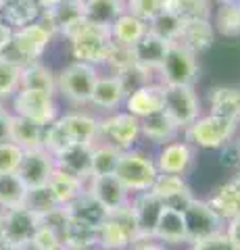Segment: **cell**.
I'll list each match as a JSON object with an SVG mask.
<instances>
[{"label":"cell","mask_w":240,"mask_h":250,"mask_svg":"<svg viewBox=\"0 0 240 250\" xmlns=\"http://www.w3.org/2000/svg\"><path fill=\"white\" fill-rule=\"evenodd\" d=\"M86 192L109 215L119 208L130 207L131 202V194L117 179V175H92L86 182Z\"/></svg>","instance_id":"9a60e30c"},{"label":"cell","mask_w":240,"mask_h":250,"mask_svg":"<svg viewBox=\"0 0 240 250\" xmlns=\"http://www.w3.org/2000/svg\"><path fill=\"white\" fill-rule=\"evenodd\" d=\"M27 188L17 173H0V210H11L25 205Z\"/></svg>","instance_id":"d590c367"},{"label":"cell","mask_w":240,"mask_h":250,"mask_svg":"<svg viewBox=\"0 0 240 250\" xmlns=\"http://www.w3.org/2000/svg\"><path fill=\"white\" fill-rule=\"evenodd\" d=\"M29 248L32 250H65V244H63V238L57 231L48 229L46 225H40Z\"/></svg>","instance_id":"f6af8a7d"},{"label":"cell","mask_w":240,"mask_h":250,"mask_svg":"<svg viewBox=\"0 0 240 250\" xmlns=\"http://www.w3.org/2000/svg\"><path fill=\"white\" fill-rule=\"evenodd\" d=\"M130 207L136 217L140 238H153V231L157 228L159 217L165 210L163 202L154 196L153 192H142V194H134V196H131Z\"/></svg>","instance_id":"44dd1931"},{"label":"cell","mask_w":240,"mask_h":250,"mask_svg":"<svg viewBox=\"0 0 240 250\" xmlns=\"http://www.w3.org/2000/svg\"><path fill=\"white\" fill-rule=\"evenodd\" d=\"M13 34H15V29H11L4 21H0V54H6L11 50Z\"/></svg>","instance_id":"f907efd6"},{"label":"cell","mask_w":240,"mask_h":250,"mask_svg":"<svg viewBox=\"0 0 240 250\" xmlns=\"http://www.w3.org/2000/svg\"><path fill=\"white\" fill-rule=\"evenodd\" d=\"M200 80L198 57L188 50L184 44L174 42L167 50V57L157 73V82L161 85H188L196 88Z\"/></svg>","instance_id":"52a82bcc"},{"label":"cell","mask_w":240,"mask_h":250,"mask_svg":"<svg viewBox=\"0 0 240 250\" xmlns=\"http://www.w3.org/2000/svg\"><path fill=\"white\" fill-rule=\"evenodd\" d=\"M238 140H240V136H238Z\"/></svg>","instance_id":"91938a15"},{"label":"cell","mask_w":240,"mask_h":250,"mask_svg":"<svg viewBox=\"0 0 240 250\" xmlns=\"http://www.w3.org/2000/svg\"><path fill=\"white\" fill-rule=\"evenodd\" d=\"M151 192L163 202L165 208L172 210H182L190 205V200L195 198V192L188 184V177H180V175H163L159 173L157 182L151 188Z\"/></svg>","instance_id":"ac0fdd59"},{"label":"cell","mask_w":240,"mask_h":250,"mask_svg":"<svg viewBox=\"0 0 240 250\" xmlns=\"http://www.w3.org/2000/svg\"><path fill=\"white\" fill-rule=\"evenodd\" d=\"M128 13L144 23H151L163 13V0H128Z\"/></svg>","instance_id":"7bdbcfd3"},{"label":"cell","mask_w":240,"mask_h":250,"mask_svg":"<svg viewBox=\"0 0 240 250\" xmlns=\"http://www.w3.org/2000/svg\"><path fill=\"white\" fill-rule=\"evenodd\" d=\"M223 233L228 236V240L234 244L238 250H240V215L230 219V221H226V228H223Z\"/></svg>","instance_id":"681fc988"},{"label":"cell","mask_w":240,"mask_h":250,"mask_svg":"<svg viewBox=\"0 0 240 250\" xmlns=\"http://www.w3.org/2000/svg\"><path fill=\"white\" fill-rule=\"evenodd\" d=\"M36 2H38V6H40L42 13H52V11H57L65 0H36Z\"/></svg>","instance_id":"f5cc1de1"},{"label":"cell","mask_w":240,"mask_h":250,"mask_svg":"<svg viewBox=\"0 0 240 250\" xmlns=\"http://www.w3.org/2000/svg\"><path fill=\"white\" fill-rule=\"evenodd\" d=\"M11 142L21 150H38L44 148V127L29 119L13 115L11 117Z\"/></svg>","instance_id":"1f68e13d"},{"label":"cell","mask_w":240,"mask_h":250,"mask_svg":"<svg viewBox=\"0 0 240 250\" xmlns=\"http://www.w3.org/2000/svg\"><path fill=\"white\" fill-rule=\"evenodd\" d=\"M6 106H9V111L13 115L29 119L38 125H42V127L55 123L61 117V113L65 111L59 96H50V94L25 90V88H19L15 92V96L6 103Z\"/></svg>","instance_id":"5b68a950"},{"label":"cell","mask_w":240,"mask_h":250,"mask_svg":"<svg viewBox=\"0 0 240 250\" xmlns=\"http://www.w3.org/2000/svg\"><path fill=\"white\" fill-rule=\"evenodd\" d=\"M48 188L61 207L73 205L77 198H82L84 194H86V182H84V179L63 173V171H59V169H55V173H52Z\"/></svg>","instance_id":"836d02e7"},{"label":"cell","mask_w":240,"mask_h":250,"mask_svg":"<svg viewBox=\"0 0 240 250\" xmlns=\"http://www.w3.org/2000/svg\"><path fill=\"white\" fill-rule=\"evenodd\" d=\"M215 34L226 38L240 36V2H219L211 13Z\"/></svg>","instance_id":"e575fe53"},{"label":"cell","mask_w":240,"mask_h":250,"mask_svg":"<svg viewBox=\"0 0 240 250\" xmlns=\"http://www.w3.org/2000/svg\"><path fill=\"white\" fill-rule=\"evenodd\" d=\"M238 134H240L238 121L213 113H203L195 123L182 131V136L196 150H215V152L228 142H232V140H236Z\"/></svg>","instance_id":"3957f363"},{"label":"cell","mask_w":240,"mask_h":250,"mask_svg":"<svg viewBox=\"0 0 240 250\" xmlns=\"http://www.w3.org/2000/svg\"><path fill=\"white\" fill-rule=\"evenodd\" d=\"M55 169V156L44 148H38V150H27L23 154L17 175L21 177V182L25 184L27 190H34V188L48 186Z\"/></svg>","instance_id":"e0dca14e"},{"label":"cell","mask_w":240,"mask_h":250,"mask_svg":"<svg viewBox=\"0 0 240 250\" xmlns=\"http://www.w3.org/2000/svg\"><path fill=\"white\" fill-rule=\"evenodd\" d=\"M180 44H184L188 50L198 54L207 52L215 44V27L211 19H192L186 21L184 34L180 38Z\"/></svg>","instance_id":"f1b7e54d"},{"label":"cell","mask_w":240,"mask_h":250,"mask_svg":"<svg viewBox=\"0 0 240 250\" xmlns=\"http://www.w3.org/2000/svg\"><path fill=\"white\" fill-rule=\"evenodd\" d=\"M100 69L80 61H67L57 69V96L69 108H90L92 90L96 85Z\"/></svg>","instance_id":"6da1fadb"},{"label":"cell","mask_w":240,"mask_h":250,"mask_svg":"<svg viewBox=\"0 0 240 250\" xmlns=\"http://www.w3.org/2000/svg\"><path fill=\"white\" fill-rule=\"evenodd\" d=\"M134 67H136V62H134V54H131V48H128V46L113 44L109 59H107L105 67L100 69V71L113 73V75H121L123 77V75H128Z\"/></svg>","instance_id":"b9f144b4"},{"label":"cell","mask_w":240,"mask_h":250,"mask_svg":"<svg viewBox=\"0 0 240 250\" xmlns=\"http://www.w3.org/2000/svg\"><path fill=\"white\" fill-rule=\"evenodd\" d=\"M128 92L130 90L126 85V80H123L121 75H113V73L100 71L94 90H92L90 111H94L98 117L115 113V111H121L123 103H126Z\"/></svg>","instance_id":"5bb4252c"},{"label":"cell","mask_w":240,"mask_h":250,"mask_svg":"<svg viewBox=\"0 0 240 250\" xmlns=\"http://www.w3.org/2000/svg\"><path fill=\"white\" fill-rule=\"evenodd\" d=\"M207 113L221 115L240 123V88L238 85H213L207 92Z\"/></svg>","instance_id":"4316f807"},{"label":"cell","mask_w":240,"mask_h":250,"mask_svg":"<svg viewBox=\"0 0 240 250\" xmlns=\"http://www.w3.org/2000/svg\"><path fill=\"white\" fill-rule=\"evenodd\" d=\"M140 136H142V142H146L149 146L161 148L180 138L182 129L161 111V113L146 117V119H140Z\"/></svg>","instance_id":"7402d4cb"},{"label":"cell","mask_w":240,"mask_h":250,"mask_svg":"<svg viewBox=\"0 0 240 250\" xmlns=\"http://www.w3.org/2000/svg\"><path fill=\"white\" fill-rule=\"evenodd\" d=\"M109 34H111L113 44H117V46H128V48H131V46L138 44L146 34H149V23L140 21L138 17H134V15H130V13L126 11V13H123L121 17L109 27Z\"/></svg>","instance_id":"4dcf8cb0"},{"label":"cell","mask_w":240,"mask_h":250,"mask_svg":"<svg viewBox=\"0 0 240 250\" xmlns=\"http://www.w3.org/2000/svg\"><path fill=\"white\" fill-rule=\"evenodd\" d=\"M163 11L177 15L184 21L211 19V0H163Z\"/></svg>","instance_id":"8d00e7d4"},{"label":"cell","mask_w":240,"mask_h":250,"mask_svg":"<svg viewBox=\"0 0 240 250\" xmlns=\"http://www.w3.org/2000/svg\"><path fill=\"white\" fill-rule=\"evenodd\" d=\"M42 11L36 0H4V4L0 6V21H4L11 29L36 23Z\"/></svg>","instance_id":"f546056e"},{"label":"cell","mask_w":240,"mask_h":250,"mask_svg":"<svg viewBox=\"0 0 240 250\" xmlns=\"http://www.w3.org/2000/svg\"><path fill=\"white\" fill-rule=\"evenodd\" d=\"M2 4H4V0H0V6H2Z\"/></svg>","instance_id":"11a10c76"},{"label":"cell","mask_w":240,"mask_h":250,"mask_svg":"<svg viewBox=\"0 0 240 250\" xmlns=\"http://www.w3.org/2000/svg\"><path fill=\"white\" fill-rule=\"evenodd\" d=\"M98 121L100 117L90 108H67L57 119L69 146H94L98 142Z\"/></svg>","instance_id":"4fadbf2b"},{"label":"cell","mask_w":240,"mask_h":250,"mask_svg":"<svg viewBox=\"0 0 240 250\" xmlns=\"http://www.w3.org/2000/svg\"><path fill=\"white\" fill-rule=\"evenodd\" d=\"M169 46H172L169 42L161 40V38L153 36L149 31V34H146L140 42L131 46V54H134L136 67L157 77L159 69H161V65H163V61L167 57Z\"/></svg>","instance_id":"ffe728a7"},{"label":"cell","mask_w":240,"mask_h":250,"mask_svg":"<svg viewBox=\"0 0 240 250\" xmlns=\"http://www.w3.org/2000/svg\"><path fill=\"white\" fill-rule=\"evenodd\" d=\"M98 140L119 152L131 150V148L140 146L142 136H140V119L134 115L121 111H115L109 115H100L98 121Z\"/></svg>","instance_id":"ba28073f"},{"label":"cell","mask_w":240,"mask_h":250,"mask_svg":"<svg viewBox=\"0 0 240 250\" xmlns=\"http://www.w3.org/2000/svg\"><path fill=\"white\" fill-rule=\"evenodd\" d=\"M38 228H40V219H38L32 210H27L25 207L4 210L2 219V242L11 246H29L36 236Z\"/></svg>","instance_id":"2e32d148"},{"label":"cell","mask_w":240,"mask_h":250,"mask_svg":"<svg viewBox=\"0 0 240 250\" xmlns=\"http://www.w3.org/2000/svg\"><path fill=\"white\" fill-rule=\"evenodd\" d=\"M131 250H169L165 244H161L154 238H138L134 244H131Z\"/></svg>","instance_id":"816d5d0a"},{"label":"cell","mask_w":240,"mask_h":250,"mask_svg":"<svg viewBox=\"0 0 240 250\" xmlns=\"http://www.w3.org/2000/svg\"><path fill=\"white\" fill-rule=\"evenodd\" d=\"M153 238L157 242H161V244H165L169 250L188 246V231H186V223H184L182 213L165 208L157 221Z\"/></svg>","instance_id":"cb8c5ba5"},{"label":"cell","mask_w":240,"mask_h":250,"mask_svg":"<svg viewBox=\"0 0 240 250\" xmlns=\"http://www.w3.org/2000/svg\"><path fill=\"white\" fill-rule=\"evenodd\" d=\"M186 250H238V248L232 244L226 233L221 231V233H218V236H211V238L192 242V244L186 246Z\"/></svg>","instance_id":"7dc6e473"},{"label":"cell","mask_w":240,"mask_h":250,"mask_svg":"<svg viewBox=\"0 0 240 250\" xmlns=\"http://www.w3.org/2000/svg\"><path fill=\"white\" fill-rule=\"evenodd\" d=\"M207 202L213 207V210L223 221L238 217L240 215V179L236 175H232L226 182L215 186L211 194L207 196Z\"/></svg>","instance_id":"603a6c76"},{"label":"cell","mask_w":240,"mask_h":250,"mask_svg":"<svg viewBox=\"0 0 240 250\" xmlns=\"http://www.w3.org/2000/svg\"><path fill=\"white\" fill-rule=\"evenodd\" d=\"M11 117L13 113L9 111V106H0V144L11 142Z\"/></svg>","instance_id":"c3c4849f"},{"label":"cell","mask_w":240,"mask_h":250,"mask_svg":"<svg viewBox=\"0 0 240 250\" xmlns=\"http://www.w3.org/2000/svg\"><path fill=\"white\" fill-rule=\"evenodd\" d=\"M128 250H131V248H128Z\"/></svg>","instance_id":"680465c9"},{"label":"cell","mask_w":240,"mask_h":250,"mask_svg":"<svg viewBox=\"0 0 240 250\" xmlns=\"http://www.w3.org/2000/svg\"><path fill=\"white\" fill-rule=\"evenodd\" d=\"M55 40H57V36L50 31V27H46L44 23L38 19L36 23H29L25 27L15 29L11 50L6 54L23 67V65H29V62L44 61L46 52L50 50V46Z\"/></svg>","instance_id":"8992f818"},{"label":"cell","mask_w":240,"mask_h":250,"mask_svg":"<svg viewBox=\"0 0 240 250\" xmlns=\"http://www.w3.org/2000/svg\"><path fill=\"white\" fill-rule=\"evenodd\" d=\"M67 213H69V219H71L73 223H80L84 228H90V229H98L107 219V215H109L88 192L84 194L82 198H77L73 205H69Z\"/></svg>","instance_id":"d6a6232c"},{"label":"cell","mask_w":240,"mask_h":250,"mask_svg":"<svg viewBox=\"0 0 240 250\" xmlns=\"http://www.w3.org/2000/svg\"><path fill=\"white\" fill-rule=\"evenodd\" d=\"M182 217L186 223V231H188V244L218 236L226 228V221L215 213L207 198L195 196L190 200V205L182 210Z\"/></svg>","instance_id":"7c38bea8"},{"label":"cell","mask_w":240,"mask_h":250,"mask_svg":"<svg viewBox=\"0 0 240 250\" xmlns=\"http://www.w3.org/2000/svg\"><path fill=\"white\" fill-rule=\"evenodd\" d=\"M84 19L90 25L109 29L128 11V0H82Z\"/></svg>","instance_id":"484cf974"},{"label":"cell","mask_w":240,"mask_h":250,"mask_svg":"<svg viewBox=\"0 0 240 250\" xmlns=\"http://www.w3.org/2000/svg\"><path fill=\"white\" fill-rule=\"evenodd\" d=\"M115 175L128 188L131 196L142 192H151V188L159 177V169H157V163H154L153 150L144 146H136L131 150L121 152Z\"/></svg>","instance_id":"7a4b0ae2"},{"label":"cell","mask_w":240,"mask_h":250,"mask_svg":"<svg viewBox=\"0 0 240 250\" xmlns=\"http://www.w3.org/2000/svg\"><path fill=\"white\" fill-rule=\"evenodd\" d=\"M121 152L105 142H98L92 146V159H90V169L92 175H115ZM90 175V177H92Z\"/></svg>","instance_id":"f35d334b"},{"label":"cell","mask_w":240,"mask_h":250,"mask_svg":"<svg viewBox=\"0 0 240 250\" xmlns=\"http://www.w3.org/2000/svg\"><path fill=\"white\" fill-rule=\"evenodd\" d=\"M218 163L221 165V169L230 171L232 175H236L240 171V140H232V142H228L223 148H219L218 150Z\"/></svg>","instance_id":"bcb514c9"},{"label":"cell","mask_w":240,"mask_h":250,"mask_svg":"<svg viewBox=\"0 0 240 250\" xmlns=\"http://www.w3.org/2000/svg\"><path fill=\"white\" fill-rule=\"evenodd\" d=\"M21 65L9 54H0V100L6 104L21 88Z\"/></svg>","instance_id":"74e56055"},{"label":"cell","mask_w":240,"mask_h":250,"mask_svg":"<svg viewBox=\"0 0 240 250\" xmlns=\"http://www.w3.org/2000/svg\"><path fill=\"white\" fill-rule=\"evenodd\" d=\"M25 207L27 210L38 217V219H44L46 215H50L52 210H57L61 205L57 202V198L52 196L50 188L44 186V188H34V190H27V198H25Z\"/></svg>","instance_id":"60d3db41"},{"label":"cell","mask_w":240,"mask_h":250,"mask_svg":"<svg viewBox=\"0 0 240 250\" xmlns=\"http://www.w3.org/2000/svg\"><path fill=\"white\" fill-rule=\"evenodd\" d=\"M21 88L57 96V69L46 65L44 61L23 65V69H21Z\"/></svg>","instance_id":"83f0119b"},{"label":"cell","mask_w":240,"mask_h":250,"mask_svg":"<svg viewBox=\"0 0 240 250\" xmlns=\"http://www.w3.org/2000/svg\"><path fill=\"white\" fill-rule=\"evenodd\" d=\"M138 238L140 233H138V223L131 207L107 215L103 225L98 228V246L103 250H128Z\"/></svg>","instance_id":"30bf717a"},{"label":"cell","mask_w":240,"mask_h":250,"mask_svg":"<svg viewBox=\"0 0 240 250\" xmlns=\"http://www.w3.org/2000/svg\"><path fill=\"white\" fill-rule=\"evenodd\" d=\"M90 159H92V146L73 144L65 148L63 152L55 154V167L59 171H63V173H69L73 177H80L84 182H88L92 175Z\"/></svg>","instance_id":"d4e9b609"},{"label":"cell","mask_w":240,"mask_h":250,"mask_svg":"<svg viewBox=\"0 0 240 250\" xmlns=\"http://www.w3.org/2000/svg\"><path fill=\"white\" fill-rule=\"evenodd\" d=\"M163 113L184 131L205 113V108L196 88L163 85Z\"/></svg>","instance_id":"9c48e42d"},{"label":"cell","mask_w":240,"mask_h":250,"mask_svg":"<svg viewBox=\"0 0 240 250\" xmlns=\"http://www.w3.org/2000/svg\"><path fill=\"white\" fill-rule=\"evenodd\" d=\"M86 250H103L100 246H90V248H86Z\"/></svg>","instance_id":"db71d44e"},{"label":"cell","mask_w":240,"mask_h":250,"mask_svg":"<svg viewBox=\"0 0 240 250\" xmlns=\"http://www.w3.org/2000/svg\"><path fill=\"white\" fill-rule=\"evenodd\" d=\"M2 104H4V103H2V100H0V106H2Z\"/></svg>","instance_id":"6f0895ef"},{"label":"cell","mask_w":240,"mask_h":250,"mask_svg":"<svg viewBox=\"0 0 240 250\" xmlns=\"http://www.w3.org/2000/svg\"><path fill=\"white\" fill-rule=\"evenodd\" d=\"M153 154H154V163H157L159 173L180 175V177H188L192 173V169L196 167V159H198V150L184 136H180L177 140L161 148H154Z\"/></svg>","instance_id":"8fae6325"},{"label":"cell","mask_w":240,"mask_h":250,"mask_svg":"<svg viewBox=\"0 0 240 250\" xmlns=\"http://www.w3.org/2000/svg\"><path fill=\"white\" fill-rule=\"evenodd\" d=\"M123 111L134 115L136 119H146L154 113H161L163 111V85L159 82H151L130 90L123 103Z\"/></svg>","instance_id":"d6986e66"},{"label":"cell","mask_w":240,"mask_h":250,"mask_svg":"<svg viewBox=\"0 0 240 250\" xmlns=\"http://www.w3.org/2000/svg\"><path fill=\"white\" fill-rule=\"evenodd\" d=\"M184 25H186L184 19H180V17H177V15H174V13L163 11V13L159 15V17H154V19L149 23V31H151L153 36L161 38V40L174 44V42H180V38H182V34H184Z\"/></svg>","instance_id":"ab89813d"},{"label":"cell","mask_w":240,"mask_h":250,"mask_svg":"<svg viewBox=\"0 0 240 250\" xmlns=\"http://www.w3.org/2000/svg\"><path fill=\"white\" fill-rule=\"evenodd\" d=\"M236 177H238V179H240V171H238V173H236Z\"/></svg>","instance_id":"9f6ffc18"},{"label":"cell","mask_w":240,"mask_h":250,"mask_svg":"<svg viewBox=\"0 0 240 250\" xmlns=\"http://www.w3.org/2000/svg\"><path fill=\"white\" fill-rule=\"evenodd\" d=\"M67 46H69V57H71V61H80V62H86V65H92L96 69H103L111 54L113 40H111L109 29L84 23L67 40Z\"/></svg>","instance_id":"277c9868"},{"label":"cell","mask_w":240,"mask_h":250,"mask_svg":"<svg viewBox=\"0 0 240 250\" xmlns=\"http://www.w3.org/2000/svg\"><path fill=\"white\" fill-rule=\"evenodd\" d=\"M23 154H25V150H21L17 144L13 142L0 144V173H17Z\"/></svg>","instance_id":"ee69618b"}]
</instances>
